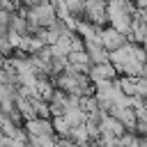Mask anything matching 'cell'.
<instances>
[{"instance_id":"7a4b0ae2","label":"cell","mask_w":147,"mask_h":147,"mask_svg":"<svg viewBox=\"0 0 147 147\" xmlns=\"http://www.w3.org/2000/svg\"><path fill=\"white\" fill-rule=\"evenodd\" d=\"M101 44L113 53V51H117V48H122L124 44H129V37L124 34V32H119L117 28H101Z\"/></svg>"},{"instance_id":"6da1fadb","label":"cell","mask_w":147,"mask_h":147,"mask_svg":"<svg viewBox=\"0 0 147 147\" xmlns=\"http://www.w3.org/2000/svg\"><path fill=\"white\" fill-rule=\"evenodd\" d=\"M23 126H25V131H28V136H30V138L57 140V133H55L53 119H46V117H34V119H28Z\"/></svg>"},{"instance_id":"3957f363","label":"cell","mask_w":147,"mask_h":147,"mask_svg":"<svg viewBox=\"0 0 147 147\" xmlns=\"http://www.w3.org/2000/svg\"><path fill=\"white\" fill-rule=\"evenodd\" d=\"M87 76L92 78V83H99V80H113V78H117V69H115L113 62H101V64H92Z\"/></svg>"},{"instance_id":"5b68a950","label":"cell","mask_w":147,"mask_h":147,"mask_svg":"<svg viewBox=\"0 0 147 147\" xmlns=\"http://www.w3.org/2000/svg\"><path fill=\"white\" fill-rule=\"evenodd\" d=\"M136 5H138L140 9H147V0H136Z\"/></svg>"},{"instance_id":"277c9868","label":"cell","mask_w":147,"mask_h":147,"mask_svg":"<svg viewBox=\"0 0 147 147\" xmlns=\"http://www.w3.org/2000/svg\"><path fill=\"white\" fill-rule=\"evenodd\" d=\"M138 18H142V21L147 23V9H140V11H138Z\"/></svg>"}]
</instances>
